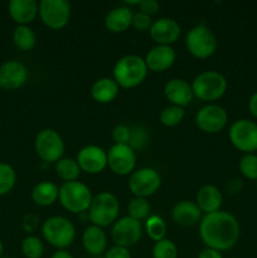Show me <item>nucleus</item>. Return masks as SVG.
I'll use <instances>...</instances> for the list:
<instances>
[{"label":"nucleus","instance_id":"obj_19","mask_svg":"<svg viewBox=\"0 0 257 258\" xmlns=\"http://www.w3.org/2000/svg\"><path fill=\"white\" fill-rule=\"evenodd\" d=\"M175 50L171 45H155L148 52L145 59L148 70L160 73L168 71L175 62Z\"/></svg>","mask_w":257,"mask_h":258},{"label":"nucleus","instance_id":"obj_10","mask_svg":"<svg viewBox=\"0 0 257 258\" xmlns=\"http://www.w3.org/2000/svg\"><path fill=\"white\" fill-rule=\"evenodd\" d=\"M71 13L72 8L67 0H42L38 15L45 27L52 30H60L70 23Z\"/></svg>","mask_w":257,"mask_h":258},{"label":"nucleus","instance_id":"obj_46","mask_svg":"<svg viewBox=\"0 0 257 258\" xmlns=\"http://www.w3.org/2000/svg\"><path fill=\"white\" fill-rule=\"evenodd\" d=\"M256 189H257V180H256Z\"/></svg>","mask_w":257,"mask_h":258},{"label":"nucleus","instance_id":"obj_17","mask_svg":"<svg viewBox=\"0 0 257 258\" xmlns=\"http://www.w3.org/2000/svg\"><path fill=\"white\" fill-rule=\"evenodd\" d=\"M28 80V70L22 62L8 60L0 66V87L13 91L22 87Z\"/></svg>","mask_w":257,"mask_h":258},{"label":"nucleus","instance_id":"obj_2","mask_svg":"<svg viewBox=\"0 0 257 258\" xmlns=\"http://www.w3.org/2000/svg\"><path fill=\"white\" fill-rule=\"evenodd\" d=\"M148 66L140 55L127 54L121 57L115 63L112 70L113 80L118 87L135 88L145 81L148 76Z\"/></svg>","mask_w":257,"mask_h":258},{"label":"nucleus","instance_id":"obj_3","mask_svg":"<svg viewBox=\"0 0 257 258\" xmlns=\"http://www.w3.org/2000/svg\"><path fill=\"white\" fill-rule=\"evenodd\" d=\"M42 234L45 242L57 249H67L76 239V227L63 216H52L42 224Z\"/></svg>","mask_w":257,"mask_h":258},{"label":"nucleus","instance_id":"obj_37","mask_svg":"<svg viewBox=\"0 0 257 258\" xmlns=\"http://www.w3.org/2000/svg\"><path fill=\"white\" fill-rule=\"evenodd\" d=\"M131 136V127L126 125H116L112 130V140L115 144H122V145H128Z\"/></svg>","mask_w":257,"mask_h":258},{"label":"nucleus","instance_id":"obj_4","mask_svg":"<svg viewBox=\"0 0 257 258\" xmlns=\"http://www.w3.org/2000/svg\"><path fill=\"white\" fill-rule=\"evenodd\" d=\"M120 214V203L115 194L110 191H101L93 197L88 209V218L93 226L106 228L113 226Z\"/></svg>","mask_w":257,"mask_h":258},{"label":"nucleus","instance_id":"obj_47","mask_svg":"<svg viewBox=\"0 0 257 258\" xmlns=\"http://www.w3.org/2000/svg\"><path fill=\"white\" fill-rule=\"evenodd\" d=\"M2 258H8V257H2Z\"/></svg>","mask_w":257,"mask_h":258},{"label":"nucleus","instance_id":"obj_24","mask_svg":"<svg viewBox=\"0 0 257 258\" xmlns=\"http://www.w3.org/2000/svg\"><path fill=\"white\" fill-rule=\"evenodd\" d=\"M134 12L126 5H120L106 14L105 28L111 33H123L133 25Z\"/></svg>","mask_w":257,"mask_h":258},{"label":"nucleus","instance_id":"obj_36","mask_svg":"<svg viewBox=\"0 0 257 258\" xmlns=\"http://www.w3.org/2000/svg\"><path fill=\"white\" fill-rule=\"evenodd\" d=\"M149 143V133L143 125H135L131 127V136L128 141V146L134 150H141Z\"/></svg>","mask_w":257,"mask_h":258},{"label":"nucleus","instance_id":"obj_9","mask_svg":"<svg viewBox=\"0 0 257 258\" xmlns=\"http://www.w3.org/2000/svg\"><path fill=\"white\" fill-rule=\"evenodd\" d=\"M232 145L243 154L257 151V123L248 118H239L232 122L228 130Z\"/></svg>","mask_w":257,"mask_h":258},{"label":"nucleus","instance_id":"obj_6","mask_svg":"<svg viewBox=\"0 0 257 258\" xmlns=\"http://www.w3.org/2000/svg\"><path fill=\"white\" fill-rule=\"evenodd\" d=\"M92 199L93 196L91 189L82 181H68L59 186L58 201L66 211L73 214L87 212L92 203Z\"/></svg>","mask_w":257,"mask_h":258},{"label":"nucleus","instance_id":"obj_22","mask_svg":"<svg viewBox=\"0 0 257 258\" xmlns=\"http://www.w3.org/2000/svg\"><path fill=\"white\" fill-rule=\"evenodd\" d=\"M8 9L10 18L18 25H28L38 17L39 4L35 0H12Z\"/></svg>","mask_w":257,"mask_h":258},{"label":"nucleus","instance_id":"obj_12","mask_svg":"<svg viewBox=\"0 0 257 258\" xmlns=\"http://www.w3.org/2000/svg\"><path fill=\"white\" fill-rule=\"evenodd\" d=\"M143 237L141 222L126 216L117 219L111 228V239L115 246L128 248L136 246Z\"/></svg>","mask_w":257,"mask_h":258},{"label":"nucleus","instance_id":"obj_11","mask_svg":"<svg viewBox=\"0 0 257 258\" xmlns=\"http://www.w3.org/2000/svg\"><path fill=\"white\" fill-rule=\"evenodd\" d=\"M127 186L134 197L148 199L160 189L161 176L154 168L145 166V168L136 169L128 178Z\"/></svg>","mask_w":257,"mask_h":258},{"label":"nucleus","instance_id":"obj_40","mask_svg":"<svg viewBox=\"0 0 257 258\" xmlns=\"http://www.w3.org/2000/svg\"><path fill=\"white\" fill-rule=\"evenodd\" d=\"M103 258H131V252L128 248L112 246L103 253Z\"/></svg>","mask_w":257,"mask_h":258},{"label":"nucleus","instance_id":"obj_35","mask_svg":"<svg viewBox=\"0 0 257 258\" xmlns=\"http://www.w3.org/2000/svg\"><path fill=\"white\" fill-rule=\"evenodd\" d=\"M178 247L170 239L164 238L154 244L153 258H178Z\"/></svg>","mask_w":257,"mask_h":258},{"label":"nucleus","instance_id":"obj_26","mask_svg":"<svg viewBox=\"0 0 257 258\" xmlns=\"http://www.w3.org/2000/svg\"><path fill=\"white\" fill-rule=\"evenodd\" d=\"M59 186L53 181H40L33 188L32 201L39 207H49L58 201Z\"/></svg>","mask_w":257,"mask_h":258},{"label":"nucleus","instance_id":"obj_41","mask_svg":"<svg viewBox=\"0 0 257 258\" xmlns=\"http://www.w3.org/2000/svg\"><path fill=\"white\" fill-rule=\"evenodd\" d=\"M39 227V218L35 214H27L23 218V228L28 233H32Z\"/></svg>","mask_w":257,"mask_h":258},{"label":"nucleus","instance_id":"obj_30","mask_svg":"<svg viewBox=\"0 0 257 258\" xmlns=\"http://www.w3.org/2000/svg\"><path fill=\"white\" fill-rule=\"evenodd\" d=\"M150 203L148 199L139 198V197H134L127 204V212L128 217L136 219V221H143V219H148L149 214H150Z\"/></svg>","mask_w":257,"mask_h":258},{"label":"nucleus","instance_id":"obj_45","mask_svg":"<svg viewBox=\"0 0 257 258\" xmlns=\"http://www.w3.org/2000/svg\"><path fill=\"white\" fill-rule=\"evenodd\" d=\"M3 253H4V244H3L2 239H0V258L3 257Z\"/></svg>","mask_w":257,"mask_h":258},{"label":"nucleus","instance_id":"obj_43","mask_svg":"<svg viewBox=\"0 0 257 258\" xmlns=\"http://www.w3.org/2000/svg\"><path fill=\"white\" fill-rule=\"evenodd\" d=\"M248 111L254 118H257V91L252 93L248 100Z\"/></svg>","mask_w":257,"mask_h":258},{"label":"nucleus","instance_id":"obj_23","mask_svg":"<svg viewBox=\"0 0 257 258\" xmlns=\"http://www.w3.org/2000/svg\"><path fill=\"white\" fill-rule=\"evenodd\" d=\"M196 203L202 211V213L209 214L221 211L223 203V196L221 190L213 184H206L201 186L197 191Z\"/></svg>","mask_w":257,"mask_h":258},{"label":"nucleus","instance_id":"obj_27","mask_svg":"<svg viewBox=\"0 0 257 258\" xmlns=\"http://www.w3.org/2000/svg\"><path fill=\"white\" fill-rule=\"evenodd\" d=\"M54 170L58 178L62 179L65 183L78 180L82 173L77 160L72 158H62L58 160L54 164Z\"/></svg>","mask_w":257,"mask_h":258},{"label":"nucleus","instance_id":"obj_31","mask_svg":"<svg viewBox=\"0 0 257 258\" xmlns=\"http://www.w3.org/2000/svg\"><path fill=\"white\" fill-rule=\"evenodd\" d=\"M17 183L14 168L7 163H0V197L10 193Z\"/></svg>","mask_w":257,"mask_h":258},{"label":"nucleus","instance_id":"obj_34","mask_svg":"<svg viewBox=\"0 0 257 258\" xmlns=\"http://www.w3.org/2000/svg\"><path fill=\"white\" fill-rule=\"evenodd\" d=\"M239 173L248 180H257V154H243L238 163Z\"/></svg>","mask_w":257,"mask_h":258},{"label":"nucleus","instance_id":"obj_28","mask_svg":"<svg viewBox=\"0 0 257 258\" xmlns=\"http://www.w3.org/2000/svg\"><path fill=\"white\" fill-rule=\"evenodd\" d=\"M13 42L18 49L28 52L34 48L37 43V35L34 30L28 25H18L13 32Z\"/></svg>","mask_w":257,"mask_h":258},{"label":"nucleus","instance_id":"obj_38","mask_svg":"<svg viewBox=\"0 0 257 258\" xmlns=\"http://www.w3.org/2000/svg\"><path fill=\"white\" fill-rule=\"evenodd\" d=\"M151 24H153V20H151V17L144 14L140 10L136 13H134L133 17V25L131 27L135 28L139 32H146L151 28Z\"/></svg>","mask_w":257,"mask_h":258},{"label":"nucleus","instance_id":"obj_42","mask_svg":"<svg viewBox=\"0 0 257 258\" xmlns=\"http://www.w3.org/2000/svg\"><path fill=\"white\" fill-rule=\"evenodd\" d=\"M197 258H223V254L222 252L216 251V249H212V248H204L199 252L198 257Z\"/></svg>","mask_w":257,"mask_h":258},{"label":"nucleus","instance_id":"obj_14","mask_svg":"<svg viewBox=\"0 0 257 258\" xmlns=\"http://www.w3.org/2000/svg\"><path fill=\"white\" fill-rule=\"evenodd\" d=\"M228 121L227 111L217 103L203 106L196 115V125L206 134H217L223 130Z\"/></svg>","mask_w":257,"mask_h":258},{"label":"nucleus","instance_id":"obj_16","mask_svg":"<svg viewBox=\"0 0 257 258\" xmlns=\"http://www.w3.org/2000/svg\"><path fill=\"white\" fill-rule=\"evenodd\" d=\"M181 28L173 18H159L149 29L150 38L156 45H171L179 39Z\"/></svg>","mask_w":257,"mask_h":258},{"label":"nucleus","instance_id":"obj_15","mask_svg":"<svg viewBox=\"0 0 257 258\" xmlns=\"http://www.w3.org/2000/svg\"><path fill=\"white\" fill-rule=\"evenodd\" d=\"M81 170L87 174H100L107 168V151L98 145H86L77 154Z\"/></svg>","mask_w":257,"mask_h":258},{"label":"nucleus","instance_id":"obj_13","mask_svg":"<svg viewBox=\"0 0 257 258\" xmlns=\"http://www.w3.org/2000/svg\"><path fill=\"white\" fill-rule=\"evenodd\" d=\"M107 166L116 175H131L136 166V151L128 145L113 144L107 150Z\"/></svg>","mask_w":257,"mask_h":258},{"label":"nucleus","instance_id":"obj_18","mask_svg":"<svg viewBox=\"0 0 257 258\" xmlns=\"http://www.w3.org/2000/svg\"><path fill=\"white\" fill-rule=\"evenodd\" d=\"M164 95L173 106L185 107L193 101L194 93L191 85L183 78H171L164 86Z\"/></svg>","mask_w":257,"mask_h":258},{"label":"nucleus","instance_id":"obj_39","mask_svg":"<svg viewBox=\"0 0 257 258\" xmlns=\"http://www.w3.org/2000/svg\"><path fill=\"white\" fill-rule=\"evenodd\" d=\"M138 7L141 13L149 15V17H153V15H155L156 13L159 12L160 5H159V3L155 2V0H141V2L139 3Z\"/></svg>","mask_w":257,"mask_h":258},{"label":"nucleus","instance_id":"obj_25","mask_svg":"<svg viewBox=\"0 0 257 258\" xmlns=\"http://www.w3.org/2000/svg\"><path fill=\"white\" fill-rule=\"evenodd\" d=\"M118 87L117 83L115 82L113 78L102 77L95 81V83L91 87V96L93 100L98 103H110L118 96Z\"/></svg>","mask_w":257,"mask_h":258},{"label":"nucleus","instance_id":"obj_29","mask_svg":"<svg viewBox=\"0 0 257 258\" xmlns=\"http://www.w3.org/2000/svg\"><path fill=\"white\" fill-rule=\"evenodd\" d=\"M145 232L149 238L154 242H159L165 238L166 223L159 216H149L145 222Z\"/></svg>","mask_w":257,"mask_h":258},{"label":"nucleus","instance_id":"obj_20","mask_svg":"<svg viewBox=\"0 0 257 258\" xmlns=\"http://www.w3.org/2000/svg\"><path fill=\"white\" fill-rule=\"evenodd\" d=\"M202 211L197 206L196 202L191 201H180L175 203L171 209V218L176 224L183 227H193L201 223Z\"/></svg>","mask_w":257,"mask_h":258},{"label":"nucleus","instance_id":"obj_44","mask_svg":"<svg viewBox=\"0 0 257 258\" xmlns=\"http://www.w3.org/2000/svg\"><path fill=\"white\" fill-rule=\"evenodd\" d=\"M50 258H75L67 249H57Z\"/></svg>","mask_w":257,"mask_h":258},{"label":"nucleus","instance_id":"obj_8","mask_svg":"<svg viewBox=\"0 0 257 258\" xmlns=\"http://www.w3.org/2000/svg\"><path fill=\"white\" fill-rule=\"evenodd\" d=\"M34 149L40 160L55 164L63 158L66 145L57 131L53 128H43L35 136Z\"/></svg>","mask_w":257,"mask_h":258},{"label":"nucleus","instance_id":"obj_21","mask_svg":"<svg viewBox=\"0 0 257 258\" xmlns=\"http://www.w3.org/2000/svg\"><path fill=\"white\" fill-rule=\"evenodd\" d=\"M82 246L87 253L100 256L107 251V234L103 228L91 224L82 233Z\"/></svg>","mask_w":257,"mask_h":258},{"label":"nucleus","instance_id":"obj_33","mask_svg":"<svg viewBox=\"0 0 257 258\" xmlns=\"http://www.w3.org/2000/svg\"><path fill=\"white\" fill-rule=\"evenodd\" d=\"M184 116H185V111H184L183 107L170 105L161 111L159 118H160V122L164 126L174 127V126H178L183 121Z\"/></svg>","mask_w":257,"mask_h":258},{"label":"nucleus","instance_id":"obj_32","mask_svg":"<svg viewBox=\"0 0 257 258\" xmlns=\"http://www.w3.org/2000/svg\"><path fill=\"white\" fill-rule=\"evenodd\" d=\"M22 253L25 258H42L44 253L43 241L37 236H28L22 242Z\"/></svg>","mask_w":257,"mask_h":258},{"label":"nucleus","instance_id":"obj_5","mask_svg":"<svg viewBox=\"0 0 257 258\" xmlns=\"http://www.w3.org/2000/svg\"><path fill=\"white\" fill-rule=\"evenodd\" d=\"M227 87L226 77L217 71H203L191 82L194 97L209 103L223 97Z\"/></svg>","mask_w":257,"mask_h":258},{"label":"nucleus","instance_id":"obj_1","mask_svg":"<svg viewBox=\"0 0 257 258\" xmlns=\"http://www.w3.org/2000/svg\"><path fill=\"white\" fill-rule=\"evenodd\" d=\"M239 223L236 217L226 211L204 214L199 223V237L207 248L224 252L233 248L239 239Z\"/></svg>","mask_w":257,"mask_h":258},{"label":"nucleus","instance_id":"obj_7","mask_svg":"<svg viewBox=\"0 0 257 258\" xmlns=\"http://www.w3.org/2000/svg\"><path fill=\"white\" fill-rule=\"evenodd\" d=\"M186 50L198 59H207L216 53L218 40L211 28L204 24L196 25L185 35Z\"/></svg>","mask_w":257,"mask_h":258}]
</instances>
